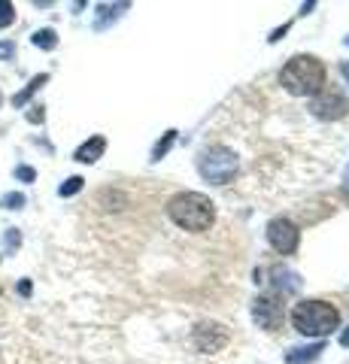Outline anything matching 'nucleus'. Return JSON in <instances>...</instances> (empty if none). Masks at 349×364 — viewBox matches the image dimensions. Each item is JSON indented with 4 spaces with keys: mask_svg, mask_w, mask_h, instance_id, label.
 Wrapping results in <instances>:
<instances>
[{
    "mask_svg": "<svg viewBox=\"0 0 349 364\" xmlns=\"http://www.w3.org/2000/svg\"><path fill=\"white\" fill-rule=\"evenodd\" d=\"M191 343H195L198 352L213 355V352H219V349L228 346V331H225L219 322H200L195 328V334H191Z\"/></svg>",
    "mask_w": 349,
    "mask_h": 364,
    "instance_id": "nucleus-7",
    "label": "nucleus"
},
{
    "mask_svg": "<svg viewBox=\"0 0 349 364\" xmlns=\"http://www.w3.org/2000/svg\"><path fill=\"white\" fill-rule=\"evenodd\" d=\"M340 73H343V79L349 82V61H343V64H340Z\"/></svg>",
    "mask_w": 349,
    "mask_h": 364,
    "instance_id": "nucleus-24",
    "label": "nucleus"
},
{
    "mask_svg": "<svg viewBox=\"0 0 349 364\" xmlns=\"http://www.w3.org/2000/svg\"><path fill=\"white\" fill-rule=\"evenodd\" d=\"M346 179H349V170H346Z\"/></svg>",
    "mask_w": 349,
    "mask_h": 364,
    "instance_id": "nucleus-27",
    "label": "nucleus"
},
{
    "mask_svg": "<svg viewBox=\"0 0 349 364\" xmlns=\"http://www.w3.org/2000/svg\"><path fill=\"white\" fill-rule=\"evenodd\" d=\"M46 82H49V73H40V76H33L31 82H28L25 88L18 91V95H13V107H25L28 100H31L33 95H37V91H40L43 85H46Z\"/></svg>",
    "mask_w": 349,
    "mask_h": 364,
    "instance_id": "nucleus-11",
    "label": "nucleus"
},
{
    "mask_svg": "<svg viewBox=\"0 0 349 364\" xmlns=\"http://www.w3.org/2000/svg\"><path fill=\"white\" fill-rule=\"evenodd\" d=\"M252 318L258 322V328H264V331H276L279 322H283V310H279V304H274L270 298H255Z\"/></svg>",
    "mask_w": 349,
    "mask_h": 364,
    "instance_id": "nucleus-8",
    "label": "nucleus"
},
{
    "mask_svg": "<svg viewBox=\"0 0 349 364\" xmlns=\"http://www.w3.org/2000/svg\"><path fill=\"white\" fill-rule=\"evenodd\" d=\"M104 152H107V136L95 134V136H88V140L80 146V149L73 152V158H76L80 164H95L97 158H104Z\"/></svg>",
    "mask_w": 349,
    "mask_h": 364,
    "instance_id": "nucleus-9",
    "label": "nucleus"
},
{
    "mask_svg": "<svg viewBox=\"0 0 349 364\" xmlns=\"http://www.w3.org/2000/svg\"><path fill=\"white\" fill-rule=\"evenodd\" d=\"M322 352H325L322 340H316V343H310V346H295L286 352V364H313L322 358Z\"/></svg>",
    "mask_w": 349,
    "mask_h": 364,
    "instance_id": "nucleus-10",
    "label": "nucleus"
},
{
    "mask_svg": "<svg viewBox=\"0 0 349 364\" xmlns=\"http://www.w3.org/2000/svg\"><path fill=\"white\" fill-rule=\"evenodd\" d=\"M16 58V43L0 40V61H13Z\"/></svg>",
    "mask_w": 349,
    "mask_h": 364,
    "instance_id": "nucleus-20",
    "label": "nucleus"
},
{
    "mask_svg": "<svg viewBox=\"0 0 349 364\" xmlns=\"http://www.w3.org/2000/svg\"><path fill=\"white\" fill-rule=\"evenodd\" d=\"M346 46H349V37H346Z\"/></svg>",
    "mask_w": 349,
    "mask_h": 364,
    "instance_id": "nucleus-28",
    "label": "nucleus"
},
{
    "mask_svg": "<svg viewBox=\"0 0 349 364\" xmlns=\"http://www.w3.org/2000/svg\"><path fill=\"white\" fill-rule=\"evenodd\" d=\"M313 116L316 119H325V122H334V119H343L349 112V100L343 97V91L337 88H322L316 97H313Z\"/></svg>",
    "mask_w": 349,
    "mask_h": 364,
    "instance_id": "nucleus-6",
    "label": "nucleus"
},
{
    "mask_svg": "<svg viewBox=\"0 0 349 364\" xmlns=\"http://www.w3.org/2000/svg\"><path fill=\"white\" fill-rule=\"evenodd\" d=\"M340 346H349V328H346V331L340 334Z\"/></svg>",
    "mask_w": 349,
    "mask_h": 364,
    "instance_id": "nucleus-25",
    "label": "nucleus"
},
{
    "mask_svg": "<svg viewBox=\"0 0 349 364\" xmlns=\"http://www.w3.org/2000/svg\"><path fill=\"white\" fill-rule=\"evenodd\" d=\"M173 143H176V131H167V134L161 136V140L152 146V161H161V158H164L167 152H171V146H173Z\"/></svg>",
    "mask_w": 349,
    "mask_h": 364,
    "instance_id": "nucleus-15",
    "label": "nucleus"
},
{
    "mask_svg": "<svg viewBox=\"0 0 349 364\" xmlns=\"http://www.w3.org/2000/svg\"><path fill=\"white\" fill-rule=\"evenodd\" d=\"M31 43L37 46V49H43V52H52L55 46H58V33H55L52 28H40V31H33Z\"/></svg>",
    "mask_w": 349,
    "mask_h": 364,
    "instance_id": "nucleus-13",
    "label": "nucleus"
},
{
    "mask_svg": "<svg viewBox=\"0 0 349 364\" xmlns=\"http://www.w3.org/2000/svg\"><path fill=\"white\" fill-rule=\"evenodd\" d=\"M16 176H18L21 182H33V179H37V170H33V167H25V164H21V167H16Z\"/></svg>",
    "mask_w": 349,
    "mask_h": 364,
    "instance_id": "nucleus-21",
    "label": "nucleus"
},
{
    "mask_svg": "<svg viewBox=\"0 0 349 364\" xmlns=\"http://www.w3.org/2000/svg\"><path fill=\"white\" fill-rule=\"evenodd\" d=\"M167 215H171V222L179 225L183 231L200 234L216 219V203L207 195H200V191H179V195L167 200Z\"/></svg>",
    "mask_w": 349,
    "mask_h": 364,
    "instance_id": "nucleus-1",
    "label": "nucleus"
},
{
    "mask_svg": "<svg viewBox=\"0 0 349 364\" xmlns=\"http://www.w3.org/2000/svg\"><path fill=\"white\" fill-rule=\"evenodd\" d=\"M0 207L4 210H21L25 207V195H21V191H9V195L0 198Z\"/></svg>",
    "mask_w": 349,
    "mask_h": 364,
    "instance_id": "nucleus-17",
    "label": "nucleus"
},
{
    "mask_svg": "<svg viewBox=\"0 0 349 364\" xmlns=\"http://www.w3.org/2000/svg\"><path fill=\"white\" fill-rule=\"evenodd\" d=\"M279 82L295 97H316L325 88V64L316 55H295L279 70Z\"/></svg>",
    "mask_w": 349,
    "mask_h": 364,
    "instance_id": "nucleus-2",
    "label": "nucleus"
},
{
    "mask_svg": "<svg viewBox=\"0 0 349 364\" xmlns=\"http://www.w3.org/2000/svg\"><path fill=\"white\" fill-rule=\"evenodd\" d=\"M274 277H276V289L283 291V294H291V291H298L301 289V279H298V273H291V270H274Z\"/></svg>",
    "mask_w": 349,
    "mask_h": 364,
    "instance_id": "nucleus-12",
    "label": "nucleus"
},
{
    "mask_svg": "<svg viewBox=\"0 0 349 364\" xmlns=\"http://www.w3.org/2000/svg\"><path fill=\"white\" fill-rule=\"evenodd\" d=\"M82 182H85L82 176H70V179H64V182H61V188H58V195H61V198H73L76 191H82Z\"/></svg>",
    "mask_w": 349,
    "mask_h": 364,
    "instance_id": "nucleus-16",
    "label": "nucleus"
},
{
    "mask_svg": "<svg viewBox=\"0 0 349 364\" xmlns=\"http://www.w3.org/2000/svg\"><path fill=\"white\" fill-rule=\"evenodd\" d=\"M18 294H25V298L31 294V282H28V279H21V282H18Z\"/></svg>",
    "mask_w": 349,
    "mask_h": 364,
    "instance_id": "nucleus-23",
    "label": "nucleus"
},
{
    "mask_svg": "<svg viewBox=\"0 0 349 364\" xmlns=\"http://www.w3.org/2000/svg\"><path fill=\"white\" fill-rule=\"evenodd\" d=\"M267 243L276 249L279 255H291L298 249L301 243V231H298V225L291 222V219H270L267 222Z\"/></svg>",
    "mask_w": 349,
    "mask_h": 364,
    "instance_id": "nucleus-5",
    "label": "nucleus"
},
{
    "mask_svg": "<svg viewBox=\"0 0 349 364\" xmlns=\"http://www.w3.org/2000/svg\"><path fill=\"white\" fill-rule=\"evenodd\" d=\"M0 104H4V95H0Z\"/></svg>",
    "mask_w": 349,
    "mask_h": 364,
    "instance_id": "nucleus-26",
    "label": "nucleus"
},
{
    "mask_svg": "<svg viewBox=\"0 0 349 364\" xmlns=\"http://www.w3.org/2000/svg\"><path fill=\"white\" fill-rule=\"evenodd\" d=\"M237 167H240L237 152L228 149V146H210L198 158V173L207 182H213V186H228L234 173H237Z\"/></svg>",
    "mask_w": 349,
    "mask_h": 364,
    "instance_id": "nucleus-4",
    "label": "nucleus"
},
{
    "mask_svg": "<svg viewBox=\"0 0 349 364\" xmlns=\"http://www.w3.org/2000/svg\"><path fill=\"white\" fill-rule=\"evenodd\" d=\"M16 21V6L9 0H0V28H9Z\"/></svg>",
    "mask_w": 349,
    "mask_h": 364,
    "instance_id": "nucleus-18",
    "label": "nucleus"
},
{
    "mask_svg": "<svg viewBox=\"0 0 349 364\" xmlns=\"http://www.w3.org/2000/svg\"><path fill=\"white\" fill-rule=\"evenodd\" d=\"M4 246H6V252H16V249L21 246V234H18V228H9V231L4 234Z\"/></svg>",
    "mask_w": 349,
    "mask_h": 364,
    "instance_id": "nucleus-19",
    "label": "nucleus"
},
{
    "mask_svg": "<svg viewBox=\"0 0 349 364\" xmlns=\"http://www.w3.org/2000/svg\"><path fill=\"white\" fill-rule=\"evenodd\" d=\"M116 9H128V4H116V6H109V4H104V6H97V13H100V16H97V21H95V28H97V31H104L109 18H112V21H116V16H119V13H116Z\"/></svg>",
    "mask_w": 349,
    "mask_h": 364,
    "instance_id": "nucleus-14",
    "label": "nucleus"
},
{
    "mask_svg": "<svg viewBox=\"0 0 349 364\" xmlns=\"http://www.w3.org/2000/svg\"><path fill=\"white\" fill-rule=\"evenodd\" d=\"M291 325H295V331L304 334V337H328L337 325H340V313H337V306H331L328 301H301L295 304V310H291Z\"/></svg>",
    "mask_w": 349,
    "mask_h": 364,
    "instance_id": "nucleus-3",
    "label": "nucleus"
},
{
    "mask_svg": "<svg viewBox=\"0 0 349 364\" xmlns=\"http://www.w3.org/2000/svg\"><path fill=\"white\" fill-rule=\"evenodd\" d=\"M43 119H46V112H43V107H31L28 122H31V124H43Z\"/></svg>",
    "mask_w": 349,
    "mask_h": 364,
    "instance_id": "nucleus-22",
    "label": "nucleus"
}]
</instances>
